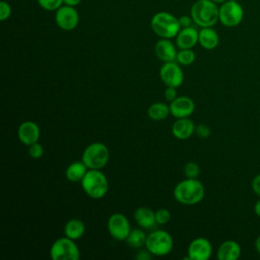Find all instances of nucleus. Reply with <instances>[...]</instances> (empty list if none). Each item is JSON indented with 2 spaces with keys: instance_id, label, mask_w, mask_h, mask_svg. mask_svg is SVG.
<instances>
[{
  "instance_id": "nucleus-15",
  "label": "nucleus",
  "mask_w": 260,
  "mask_h": 260,
  "mask_svg": "<svg viewBox=\"0 0 260 260\" xmlns=\"http://www.w3.org/2000/svg\"><path fill=\"white\" fill-rule=\"evenodd\" d=\"M154 52L156 57L162 62H173L177 57V52L174 44L170 39L161 38L154 47Z\"/></svg>"
},
{
  "instance_id": "nucleus-38",
  "label": "nucleus",
  "mask_w": 260,
  "mask_h": 260,
  "mask_svg": "<svg viewBox=\"0 0 260 260\" xmlns=\"http://www.w3.org/2000/svg\"><path fill=\"white\" fill-rule=\"evenodd\" d=\"M255 247H256V250L258 251V253L260 254V236L256 239V242H255Z\"/></svg>"
},
{
  "instance_id": "nucleus-16",
  "label": "nucleus",
  "mask_w": 260,
  "mask_h": 260,
  "mask_svg": "<svg viewBox=\"0 0 260 260\" xmlns=\"http://www.w3.org/2000/svg\"><path fill=\"white\" fill-rule=\"evenodd\" d=\"M198 43V31L192 27L180 29L176 36V44L180 49H192Z\"/></svg>"
},
{
  "instance_id": "nucleus-29",
  "label": "nucleus",
  "mask_w": 260,
  "mask_h": 260,
  "mask_svg": "<svg viewBox=\"0 0 260 260\" xmlns=\"http://www.w3.org/2000/svg\"><path fill=\"white\" fill-rule=\"evenodd\" d=\"M44 153V149H43V146L38 143V142H35L32 143L31 145H29L28 147V154L31 158H40Z\"/></svg>"
},
{
  "instance_id": "nucleus-19",
  "label": "nucleus",
  "mask_w": 260,
  "mask_h": 260,
  "mask_svg": "<svg viewBox=\"0 0 260 260\" xmlns=\"http://www.w3.org/2000/svg\"><path fill=\"white\" fill-rule=\"evenodd\" d=\"M198 43L204 49L212 50L218 46L219 36L211 27H201L198 31Z\"/></svg>"
},
{
  "instance_id": "nucleus-28",
  "label": "nucleus",
  "mask_w": 260,
  "mask_h": 260,
  "mask_svg": "<svg viewBox=\"0 0 260 260\" xmlns=\"http://www.w3.org/2000/svg\"><path fill=\"white\" fill-rule=\"evenodd\" d=\"M156 222L159 224H166L171 220V213L166 208H159L155 211Z\"/></svg>"
},
{
  "instance_id": "nucleus-26",
  "label": "nucleus",
  "mask_w": 260,
  "mask_h": 260,
  "mask_svg": "<svg viewBox=\"0 0 260 260\" xmlns=\"http://www.w3.org/2000/svg\"><path fill=\"white\" fill-rule=\"evenodd\" d=\"M38 4L45 10L54 11L64 4V0H37Z\"/></svg>"
},
{
  "instance_id": "nucleus-6",
  "label": "nucleus",
  "mask_w": 260,
  "mask_h": 260,
  "mask_svg": "<svg viewBox=\"0 0 260 260\" xmlns=\"http://www.w3.org/2000/svg\"><path fill=\"white\" fill-rule=\"evenodd\" d=\"M109 160V149L101 142L89 144L82 153V161L89 169L100 170L106 166Z\"/></svg>"
},
{
  "instance_id": "nucleus-30",
  "label": "nucleus",
  "mask_w": 260,
  "mask_h": 260,
  "mask_svg": "<svg viewBox=\"0 0 260 260\" xmlns=\"http://www.w3.org/2000/svg\"><path fill=\"white\" fill-rule=\"evenodd\" d=\"M11 14V7L8 2L6 1H0V20L4 21L6 20Z\"/></svg>"
},
{
  "instance_id": "nucleus-7",
  "label": "nucleus",
  "mask_w": 260,
  "mask_h": 260,
  "mask_svg": "<svg viewBox=\"0 0 260 260\" xmlns=\"http://www.w3.org/2000/svg\"><path fill=\"white\" fill-rule=\"evenodd\" d=\"M50 255L53 260H78L80 252L74 240L65 236L53 243Z\"/></svg>"
},
{
  "instance_id": "nucleus-24",
  "label": "nucleus",
  "mask_w": 260,
  "mask_h": 260,
  "mask_svg": "<svg viewBox=\"0 0 260 260\" xmlns=\"http://www.w3.org/2000/svg\"><path fill=\"white\" fill-rule=\"evenodd\" d=\"M145 233L141 229H132L129 236L127 237V243L133 248H140L145 245L146 242Z\"/></svg>"
},
{
  "instance_id": "nucleus-22",
  "label": "nucleus",
  "mask_w": 260,
  "mask_h": 260,
  "mask_svg": "<svg viewBox=\"0 0 260 260\" xmlns=\"http://www.w3.org/2000/svg\"><path fill=\"white\" fill-rule=\"evenodd\" d=\"M84 231H85L84 223L77 218L69 219L64 226L65 236L72 240H77L81 238L84 234Z\"/></svg>"
},
{
  "instance_id": "nucleus-25",
  "label": "nucleus",
  "mask_w": 260,
  "mask_h": 260,
  "mask_svg": "<svg viewBox=\"0 0 260 260\" xmlns=\"http://www.w3.org/2000/svg\"><path fill=\"white\" fill-rule=\"evenodd\" d=\"M195 58L196 55L191 49H181V51L177 53L176 60L179 62V64L188 66L195 61Z\"/></svg>"
},
{
  "instance_id": "nucleus-11",
  "label": "nucleus",
  "mask_w": 260,
  "mask_h": 260,
  "mask_svg": "<svg viewBox=\"0 0 260 260\" xmlns=\"http://www.w3.org/2000/svg\"><path fill=\"white\" fill-rule=\"evenodd\" d=\"M159 76L167 86H173L176 88L180 86L184 80V74L181 67L174 61L166 62L161 66L159 70Z\"/></svg>"
},
{
  "instance_id": "nucleus-1",
  "label": "nucleus",
  "mask_w": 260,
  "mask_h": 260,
  "mask_svg": "<svg viewBox=\"0 0 260 260\" xmlns=\"http://www.w3.org/2000/svg\"><path fill=\"white\" fill-rule=\"evenodd\" d=\"M191 17L200 27H212L219 20V7L211 0H197L191 7Z\"/></svg>"
},
{
  "instance_id": "nucleus-14",
  "label": "nucleus",
  "mask_w": 260,
  "mask_h": 260,
  "mask_svg": "<svg viewBox=\"0 0 260 260\" xmlns=\"http://www.w3.org/2000/svg\"><path fill=\"white\" fill-rule=\"evenodd\" d=\"M17 135L23 144L29 146L32 143L38 142L40 137V128L35 122L25 121L19 125Z\"/></svg>"
},
{
  "instance_id": "nucleus-27",
  "label": "nucleus",
  "mask_w": 260,
  "mask_h": 260,
  "mask_svg": "<svg viewBox=\"0 0 260 260\" xmlns=\"http://www.w3.org/2000/svg\"><path fill=\"white\" fill-rule=\"evenodd\" d=\"M199 173H200L199 166L194 161H189L184 167V174L187 178H191V179L197 178Z\"/></svg>"
},
{
  "instance_id": "nucleus-18",
  "label": "nucleus",
  "mask_w": 260,
  "mask_h": 260,
  "mask_svg": "<svg viewBox=\"0 0 260 260\" xmlns=\"http://www.w3.org/2000/svg\"><path fill=\"white\" fill-rule=\"evenodd\" d=\"M241 255V247L236 241H225L223 242L218 250L216 257L219 260H237Z\"/></svg>"
},
{
  "instance_id": "nucleus-37",
  "label": "nucleus",
  "mask_w": 260,
  "mask_h": 260,
  "mask_svg": "<svg viewBox=\"0 0 260 260\" xmlns=\"http://www.w3.org/2000/svg\"><path fill=\"white\" fill-rule=\"evenodd\" d=\"M254 210H255V213L260 217V199L256 202V204L254 206Z\"/></svg>"
},
{
  "instance_id": "nucleus-5",
  "label": "nucleus",
  "mask_w": 260,
  "mask_h": 260,
  "mask_svg": "<svg viewBox=\"0 0 260 260\" xmlns=\"http://www.w3.org/2000/svg\"><path fill=\"white\" fill-rule=\"evenodd\" d=\"M145 247L154 256H166L173 249V238L168 232L156 230L147 236Z\"/></svg>"
},
{
  "instance_id": "nucleus-23",
  "label": "nucleus",
  "mask_w": 260,
  "mask_h": 260,
  "mask_svg": "<svg viewBox=\"0 0 260 260\" xmlns=\"http://www.w3.org/2000/svg\"><path fill=\"white\" fill-rule=\"evenodd\" d=\"M148 117L153 121H160L168 117L170 114V107L164 103L157 102L149 106L147 110Z\"/></svg>"
},
{
  "instance_id": "nucleus-3",
  "label": "nucleus",
  "mask_w": 260,
  "mask_h": 260,
  "mask_svg": "<svg viewBox=\"0 0 260 260\" xmlns=\"http://www.w3.org/2000/svg\"><path fill=\"white\" fill-rule=\"evenodd\" d=\"M150 26L158 37L165 39L176 37L181 29L179 18L166 11L155 13L151 18Z\"/></svg>"
},
{
  "instance_id": "nucleus-13",
  "label": "nucleus",
  "mask_w": 260,
  "mask_h": 260,
  "mask_svg": "<svg viewBox=\"0 0 260 260\" xmlns=\"http://www.w3.org/2000/svg\"><path fill=\"white\" fill-rule=\"evenodd\" d=\"M170 113L176 118H188L195 110V103L189 96H177L169 105Z\"/></svg>"
},
{
  "instance_id": "nucleus-10",
  "label": "nucleus",
  "mask_w": 260,
  "mask_h": 260,
  "mask_svg": "<svg viewBox=\"0 0 260 260\" xmlns=\"http://www.w3.org/2000/svg\"><path fill=\"white\" fill-rule=\"evenodd\" d=\"M108 231L115 240H126L131 232L130 222L124 214L114 213L108 219Z\"/></svg>"
},
{
  "instance_id": "nucleus-17",
  "label": "nucleus",
  "mask_w": 260,
  "mask_h": 260,
  "mask_svg": "<svg viewBox=\"0 0 260 260\" xmlns=\"http://www.w3.org/2000/svg\"><path fill=\"white\" fill-rule=\"evenodd\" d=\"M195 131V125L189 118H179L172 126V133L178 139H187Z\"/></svg>"
},
{
  "instance_id": "nucleus-21",
  "label": "nucleus",
  "mask_w": 260,
  "mask_h": 260,
  "mask_svg": "<svg viewBox=\"0 0 260 260\" xmlns=\"http://www.w3.org/2000/svg\"><path fill=\"white\" fill-rule=\"evenodd\" d=\"M87 167L85 166V164L81 160V161H73L71 162L66 171H65V176L66 179L70 182L76 183V182H81V180L83 179V177L85 176L86 172H87Z\"/></svg>"
},
{
  "instance_id": "nucleus-33",
  "label": "nucleus",
  "mask_w": 260,
  "mask_h": 260,
  "mask_svg": "<svg viewBox=\"0 0 260 260\" xmlns=\"http://www.w3.org/2000/svg\"><path fill=\"white\" fill-rule=\"evenodd\" d=\"M192 21H193L192 17H191V16H188V15H182V16L179 18V23H180V26H181L182 28L191 26Z\"/></svg>"
},
{
  "instance_id": "nucleus-9",
  "label": "nucleus",
  "mask_w": 260,
  "mask_h": 260,
  "mask_svg": "<svg viewBox=\"0 0 260 260\" xmlns=\"http://www.w3.org/2000/svg\"><path fill=\"white\" fill-rule=\"evenodd\" d=\"M55 20L61 29L70 31L77 26L79 22V14L74 6L64 4L56 10Z\"/></svg>"
},
{
  "instance_id": "nucleus-32",
  "label": "nucleus",
  "mask_w": 260,
  "mask_h": 260,
  "mask_svg": "<svg viewBox=\"0 0 260 260\" xmlns=\"http://www.w3.org/2000/svg\"><path fill=\"white\" fill-rule=\"evenodd\" d=\"M164 95L166 98L167 101L172 102L173 100H175L177 98V91H176V87L173 86H168L164 92Z\"/></svg>"
},
{
  "instance_id": "nucleus-36",
  "label": "nucleus",
  "mask_w": 260,
  "mask_h": 260,
  "mask_svg": "<svg viewBox=\"0 0 260 260\" xmlns=\"http://www.w3.org/2000/svg\"><path fill=\"white\" fill-rule=\"evenodd\" d=\"M81 2V0H64V4L69 5V6H76Z\"/></svg>"
},
{
  "instance_id": "nucleus-31",
  "label": "nucleus",
  "mask_w": 260,
  "mask_h": 260,
  "mask_svg": "<svg viewBox=\"0 0 260 260\" xmlns=\"http://www.w3.org/2000/svg\"><path fill=\"white\" fill-rule=\"evenodd\" d=\"M195 132L196 134L201 137V138H206L209 136L210 134V129L209 127H207L206 125H203V124H200L198 125L197 127H195Z\"/></svg>"
},
{
  "instance_id": "nucleus-12",
  "label": "nucleus",
  "mask_w": 260,
  "mask_h": 260,
  "mask_svg": "<svg viewBox=\"0 0 260 260\" xmlns=\"http://www.w3.org/2000/svg\"><path fill=\"white\" fill-rule=\"evenodd\" d=\"M212 247L205 238L193 240L188 247V258L191 260H207L211 256Z\"/></svg>"
},
{
  "instance_id": "nucleus-39",
  "label": "nucleus",
  "mask_w": 260,
  "mask_h": 260,
  "mask_svg": "<svg viewBox=\"0 0 260 260\" xmlns=\"http://www.w3.org/2000/svg\"><path fill=\"white\" fill-rule=\"evenodd\" d=\"M211 1H213V2L216 3V4H222V3L225 2L226 0H211Z\"/></svg>"
},
{
  "instance_id": "nucleus-20",
  "label": "nucleus",
  "mask_w": 260,
  "mask_h": 260,
  "mask_svg": "<svg viewBox=\"0 0 260 260\" xmlns=\"http://www.w3.org/2000/svg\"><path fill=\"white\" fill-rule=\"evenodd\" d=\"M134 219L136 223L143 229H150L155 225V212L147 207H138L134 211Z\"/></svg>"
},
{
  "instance_id": "nucleus-4",
  "label": "nucleus",
  "mask_w": 260,
  "mask_h": 260,
  "mask_svg": "<svg viewBox=\"0 0 260 260\" xmlns=\"http://www.w3.org/2000/svg\"><path fill=\"white\" fill-rule=\"evenodd\" d=\"M81 187L89 197L100 199L107 194L109 184L106 176L101 171L90 169L81 180Z\"/></svg>"
},
{
  "instance_id": "nucleus-35",
  "label": "nucleus",
  "mask_w": 260,
  "mask_h": 260,
  "mask_svg": "<svg viewBox=\"0 0 260 260\" xmlns=\"http://www.w3.org/2000/svg\"><path fill=\"white\" fill-rule=\"evenodd\" d=\"M151 253L146 249V250H142V251H139L136 255V258L138 260H149L151 259Z\"/></svg>"
},
{
  "instance_id": "nucleus-2",
  "label": "nucleus",
  "mask_w": 260,
  "mask_h": 260,
  "mask_svg": "<svg viewBox=\"0 0 260 260\" xmlns=\"http://www.w3.org/2000/svg\"><path fill=\"white\" fill-rule=\"evenodd\" d=\"M174 196L178 202L185 205H193L204 197V187L196 178H188L178 183L174 189Z\"/></svg>"
},
{
  "instance_id": "nucleus-8",
  "label": "nucleus",
  "mask_w": 260,
  "mask_h": 260,
  "mask_svg": "<svg viewBox=\"0 0 260 260\" xmlns=\"http://www.w3.org/2000/svg\"><path fill=\"white\" fill-rule=\"evenodd\" d=\"M243 17V7L237 0H226L219 7V21L226 27L237 26Z\"/></svg>"
},
{
  "instance_id": "nucleus-34",
  "label": "nucleus",
  "mask_w": 260,
  "mask_h": 260,
  "mask_svg": "<svg viewBox=\"0 0 260 260\" xmlns=\"http://www.w3.org/2000/svg\"><path fill=\"white\" fill-rule=\"evenodd\" d=\"M252 189L260 197V175H257L252 181Z\"/></svg>"
}]
</instances>
